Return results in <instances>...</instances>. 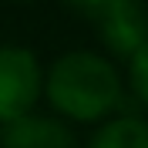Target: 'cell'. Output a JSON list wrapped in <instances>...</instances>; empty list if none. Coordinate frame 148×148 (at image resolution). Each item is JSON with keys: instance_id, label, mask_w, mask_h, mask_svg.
<instances>
[{"instance_id": "obj_1", "label": "cell", "mask_w": 148, "mask_h": 148, "mask_svg": "<svg viewBox=\"0 0 148 148\" xmlns=\"http://www.w3.org/2000/svg\"><path fill=\"white\" fill-rule=\"evenodd\" d=\"M44 98L71 125H101L125 104V77L101 51H67L47 67Z\"/></svg>"}, {"instance_id": "obj_2", "label": "cell", "mask_w": 148, "mask_h": 148, "mask_svg": "<svg viewBox=\"0 0 148 148\" xmlns=\"http://www.w3.org/2000/svg\"><path fill=\"white\" fill-rule=\"evenodd\" d=\"M44 64L24 44H0V125L37 111L44 98Z\"/></svg>"}, {"instance_id": "obj_3", "label": "cell", "mask_w": 148, "mask_h": 148, "mask_svg": "<svg viewBox=\"0 0 148 148\" xmlns=\"http://www.w3.org/2000/svg\"><path fill=\"white\" fill-rule=\"evenodd\" d=\"M94 30L101 37V47L111 57L131 61L148 44V7H145V0H121L114 10H108L94 24Z\"/></svg>"}, {"instance_id": "obj_4", "label": "cell", "mask_w": 148, "mask_h": 148, "mask_svg": "<svg viewBox=\"0 0 148 148\" xmlns=\"http://www.w3.org/2000/svg\"><path fill=\"white\" fill-rule=\"evenodd\" d=\"M0 148H77V135L54 111H30L0 125Z\"/></svg>"}, {"instance_id": "obj_5", "label": "cell", "mask_w": 148, "mask_h": 148, "mask_svg": "<svg viewBox=\"0 0 148 148\" xmlns=\"http://www.w3.org/2000/svg\"><path fill=\"white\" fill-rule=\"evenodd\" d=\"M84 148H148V118L118 111L108 121L94 125V135Z\"/></svg>"}, {"instance_id": "obj_6", "label": "cell", "mask_w": 148, "mask_h": 148, "mask_svg": "<svg viewBox=\"0 0 148 148\" xmlns=\"http://www.w3.org/2000/svg\"><path fill=\"white\" fill-rule=\"evenodd\" d=\"M128 88L138 98V104L148 108V44L128 61Z\"/></svg>"}, {"instance_id": "obj_7", "label": "cell", "mask_w": 148, "mask_h": 148, "mask_svg": "<svg viewBox=\"0 0 148 148\" xmlns=\"http://www.w3.org/2000/svg\"><path fill=\"white\" fill-rule=\"evenodd\" d=\"M64 3L74 10V14H81V17H88L91 24H98V20L108 14V10L118 7L121 0H64Z\"/></svg>"}, {"instance_id": "obj_8", "label": "cell", "mask_w": 148, "mask_h": 148, "mask_svg": "<svg viewBox=\"0 0 148 148\" xmlns=\"http://www.w3.org/2000/svg\"><path fill=\"white\" fill-rule=\"evenodd\" d=\"M14 3H34V0H14Z\"/></svg>"}]
</instances>
